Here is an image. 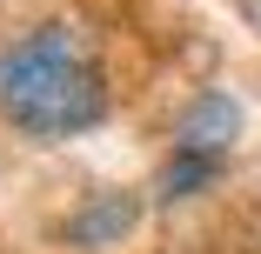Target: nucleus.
I'll return each instance as SVG.
<instances>
[{"instance_id": "nucleus-1", "label": "nucleus", "mask_w": 261, "mask_h": 254, "mask_svg": "<svg viewBox=\"0 0 261 254\" xmlns=\"http://www.w3.org/2000/svg\"><path fill=\"white\" fill-rule=\"evenodd\" d=\"M114 107L108 67H100L81 34L61 20H40L20 40L0 47V121L27 140H74L94 134Z\"/></svg>"}, {"instance_id": "nucleus-2", "label": "nucleus", "mask_w": 261, "mask_h": 254, "mask_svg": "<svg viewBox=\"0 0 261 254\" xmlns=\"http://www.w3.org/2000/svg\"><path fill=\"white\" fill-rule=\"evenodd\" d=\"M241 134V107H234V94L221 87H201L188 107L174 114V154H207V161H228V147Z\"/></svg>"}, {"instance_id": "nucleus-3", "label": "nucleus", "mask_w": 261, "mask_h": 254, "mask_svg": "<svg viewBox=\"0 0 261 254\" xmlns=\"http://www.w3.org/2000/svg\"><path fill=\"white\" fill-rule=\"evenodd\" d=\"M134 221H141V201L127 187H100V194H87L81 208L61 221V241L67 247H114V241L134 234Z\"/></svg>"}, {"instance_id": "nucleus-4", "label": "nucleus", "mask_w": 261, "mask_h": 254, "mask_svg": "<svg viewBox=\"0 0 261 254\" xmlns=\"http://www.w3.org/2000/svg\"><path fill=\"white\" fill-rule=\"evenodd\" d=\"M221 161H207V154H174L168 147V161H161V201H194L201 187H215Z\"/></svg>"}]
</instances>
